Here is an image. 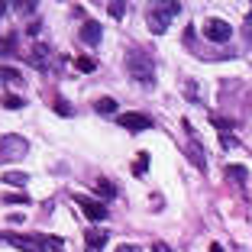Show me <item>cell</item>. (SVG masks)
<instances>
[{"mask_svg": "<svg viewBox=\"0 0 252 252\" xmlns=\"http://www.w3.org/2000/svg\"><path fill=\"white\" fill-rule=\"evenodd\" d=\"M94 191H97V197H104V200H110V197H117V188L110 185L107 178H97V185H94Z\"/></svg>", "mask_w": 252, "mask_h": 252, "instance_id": "10", "label": "cell"}, {"mask_svg": "<svg viewBox=\"0 0 252 252\" xmlns=\"http://www.w3.org/2000/svg\"><path fill=\"white\" fill-rule=\"evenodd\" d=\"M152 252H171V249H168L165 243H156V246H152Z\"/></svg>", "mask_w": 252, "mask_h": 252, "instance_id": "26", "label": "cell"}, {"mask_svg": "<svg viewBox=\"0 0 252 252\" xmlns=\"http://www.w3.org/2000/svg\"><path fill=\"white\" fill-rule=\"evenodd\" d=\"M30 152V142L23 139V136H0V158H7V162H16Z\"/></svg>", "mask_w": 252, "mask_h": 252, "instance_id": "3", "label": "cell"}, {"mask_svg": "<svg viewBox=\"0 0 252 252\" xmlns=\"http://www.w3.org/2000/svg\"><path fill=\"white\" fill-rule=\"evenodd\" d=\"M188 156L194 158V165H197V168H207V158H204V152L197 149V142H191V146H188Z\"/></svg>", "mask_w": 252, "mask_h": 252, "instance_id": "14", "label": "cell"}, {"mask_svg": "<svg viewBox=\"0 0 252 252\" xmlns=\"http://www.w3.org/2000/svg\"><path fill=\"white\" fill-rule=\"evenodd\" d=\"M84 239H88V252H100V249L107 246V239H110V236H107V230H97V226H91Z\"/></svg>", "mask_w": 252, "mask_h": 252, "instance_id": "9", "label": "cell"}, {"mask_svg": "<svg viewBox=\"0 0 252 252\" xmlns=\"http://www.w3.org/2000/svg\"><path fill=\"white\" fill-rule=\"evenodd\" d=\"M246 20H249V23H252V10H249V13H246Z\"/></svg>", "mask_w": 252, "mask_h": 252, "instance_id": "27", "label": "cell"}, {"mask_svg": "<svg viewBox=\"0 0 252 252\" xmlns=\"http://www.w3.org/2000/svg\"><path fill=\"white\" fill-rule=\"evenodd\" d=\"M0 243H10L23 252H45V236H13V233H0Z\"/></svg>", "mask_w": 252, "mask_h": 252, "instance_id": "5", "label": "cell"}, {"mask_svg": "<svg viewBox=\"0 0 252 252\" xmlns=\"http://www.w3.org/2000/svg\"><path fill=\"white\" fill-rule=\"evenodd\" d=\"M45 243L52 246V252H65V249H62V239H59V236H49V239H45Z\"/></svg>", "mask_w": 252, "mask_h": 252, "instance_id": "23", "label": "cell"}, {"mask_svg": "<svg viewBox=\"0 0 252 252\" xmlns=\"http://www.w3.org/2000/svg\"><path fill=\"white\" fill-rule=\"evenodd\" d=\"M100 36H104L100 23H97V20H84V26H81V42L84 45H97V42H100Z\"/></svg>", "mask_w": 252, "mask_h": 252, "instance_id": "8", "label": "cell"}, {"mask_svg": "<svg viewBox=\"0 0 252 252\" xmlns=\"http://www.w3.org/2000/svg\"><path fill=\"white\" fill-rule=\"evenodd\" d=\"M120 126L123 129H133V133H142V129H152V117L146 113H120Z\"/></svg>", "mask_w": 252, "mask_h": 252, "instance_id": "7", "label": "cell"}, {"mask_svg": "<svg viewBox=\"0 0 252 252\" xmlns=\"http://www.w3.org/2000/svg\"><path fill=\"white\" fill-rule=\"evenodd\" d=\"M55 110H59L62 117H71V107H68V100H65V97H59V100H55Z\"/></svg>", "mask_w": 252, "mask_h": 252, "instance_id": "19", "label": "cell"}, {"mask_svg": "<svg viewBox=\"0 0 252 252\" xmlns=\"http://www.w3.org/2000/svg\"><path fill=\"white\" fill-rule=\"evenodd\" d=\"M226 178H233V181H239V185H246L249 171H246L243 165H230V168H226Z\"/></svg>", "mask_w": 252, "mask_h": 252, "instance_id": "13", "label": "cell"}, {"mask_svg": "<svg viewBox=\"0 0 252 252\" xmlns=\"http://www.w3.org/2000/svg\"><path fill=\"white\" fill-rule=\"evenodd\" d=\"M30 175L26 171H3V185H26Z\"/></svg>", "mask_w": 252, "mask_h": 252, "instance_id": "12", "label": "cell"}, {"mask_svg": "<svg viewBox=\"0 0 252 252\" xmlns=\"http://www.w3.org/2000/svg\"><path fill=\"white\" fill-rule=\"evenodd\" d=\"M74 204H78V207L84 210V217H88V220H94V223H104L107 217H110L104 204H100V200H94V197H88V194H74Z\"/></svg>", "mask_w": 252, "mask_h": 252, "instance_id": "4", "label": "cell"}, {"mask_svg": "<svg viewBox=\"0 0 252 252\" xmlns=\"http://www.w3.org/2000/svg\"><path fill=\"white\" fill-rule=\"evenodd\" d=\"M7 204H26V194H7Z\"/></svg>", "mask_w": 252, "mask_h": 252, "instance_id": "24", "label": "cell"}, {"mask_svg": "<svg viewBox=\"0 0 252 252\" xmlns=\"http://www.w3.org/2000/svg\"><path fill=\"white\" fill-rule=\"evenodd\" d=\"M94 110H100V113H117V100L113 97H100L94 104Z\"/></svg>", "mask_w": 252, "mask_h": 252, "instance_id": "15", "label": "cell"}, {"mask_svg": "<svg viewBox=\"0 0 252 252\" xmlns=\"http://www.w3.org/2000/svg\"><path fill=\"white\" fill-rule=\"evenodd\" d=\"M126 71H129V78H133L136 84H142V88H152V84H156V65H152V59L142 55L139 49H133V52L126 55Z\"/></svg>", "mask_w": 252, "mask_h": 252, "instance_id": "1", "label": "cell"}, {"mask_svg": "<svg viewBox=\"0 0 252 252\" xmlns=\"http://www.w3.org/2000/svg\"><path fill=\"white\" fill-rule=\"evenodd\" d=\"M204 36L210 39V42H230V36H233V26L226 20H204Z\"/></svg>", "mask_w": 252, "mask_h": 252, "instance_id": "6", "label": "cell"}, {"mask_svg": "<svg viewBox=\"0 0 252 252\" xmlns=\"http://www.w3.org/2000/svg\"><path fill=\"white\" fill-rule=\"evenodd\" d=\"M178 13H181V3H175V0H171V3H156V7L149 10L146 23H149V30L156 32V36H162V32L171 26V20H175Z\"/></svg>", "mask_w": 252, "mask_h": 252, "instance_id": "2", "label": "cell"}, {"mask_svg": "<svg viewBox=\"0 0 252 252\" xmlns=\"http://www.w3.org/2000/svg\"><path fill=\"white\" fill-rule=\"evenodd\" d=\"M123 13H126V3H110V16H117V20H120Z\"/></svg>", "mask_w": 252, "mask_h": 252, "instance_id": "21", "label": "cell"}, {"mask_svg": "<svg viewBox=\"0 0 252 252\" xmlns=\"http://www.w3.org/2000/svg\"><path fill=\"white\" fill-rule=\"evenodd\" d=\"M117 252H139V246H129V243H123V246H117Z\"/></svg>", "mask_w": 252, "mask_h": 252, "instance_id": "25", "label": "cell"}, {"mask_svg": "<svg viewBox=\"0 0 252 252\" xmlns=\"http://www.w3.org/2000/svg\"><path fill=\"white\" fill-rule=\"evenodd\" d=\"M20 81H23V74L16 71V68L0 65V84H20Z\"/></svg>", "mask_w": 252, "mask_h": 252, "instance_id": "11", "label": "cell"}, {"mask_svg": "<svg viewBox=\"0 0 252 252\" xmlns=\"http://www.w3.org/2000/svg\"><path fill=\"white\" fill-rule=\"evenodd\" d=\"M210 120H214V123L220 126V129H226V133H230V129H233V120H223V117H217V113H214V117H210Z\"/></svg>", "mask_w": 252, "mask_h": 252, "instance_id": "20", "label": "cell"}, {"mask_svg": "<svg viewBox=\"0 0 252 252\" xmlns=\"http://www.w3.org/2000/svg\"><path fill=\"white\" fill-rule=\"evenodd\" d=\"M74 68H78V71H84V74H91L97 68V62L88 59V55H81V59H74Z\"/></svg>", "mask_w": 252, "mask_h": 252, "instance_id": "16", "label": "cell"}, {"mask_svg": "<svg viewBox=\"0 0 252 252\" xmlns=\"http://www.w3.org/2000/svg\"><path fill=\"white\" fill-rule=\"evenodd\" d=\"M220 146H223V149H233V146H236V139H233L230 133H223V136H220Z\"/></svg>", "mask_w": 252, "mask_h": 252, "instance_id": "22", "label": "cell"}, {"mask_svg": "<svg viewBox=\"0 0 252 252\" xmlns=\"http://www.w3.org/2000/svg\"><path fill=\"white\" fill-rule=\"evenodd\" d=\"M146 168H149V156H146V152H139V156H136L133 171H136V175H146Z\"/></svg>", "mask_w": 252, "mask_h": 252, "instance_id": "18", "label": "cell"}, {"mask_svg": "<svg viewBox=\"0 0 252 252\" xmlns=\"http://www.w3.org/2000/svg\"><path fill=\"white\" fill-rule=\"evenodd\" d=\"M3 107H7V110H20V107H23V97H16V94H3Z\"/></svg>", "mask_w": 252, "mask_h": 252, "instance_id": "17", "label": "cell"}]
</instances>
